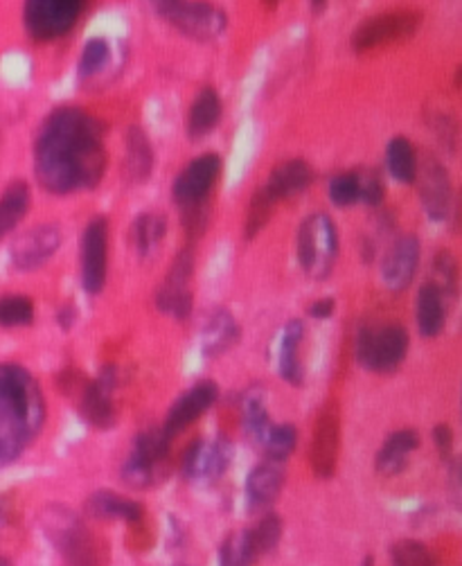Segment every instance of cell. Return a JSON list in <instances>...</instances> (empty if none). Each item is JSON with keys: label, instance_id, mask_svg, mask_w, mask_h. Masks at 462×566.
Returning a JSON list of instances; mask_svg holds the SVG:
<instances>
[{"label": "cell", "instance_id": "obj_1", "mask_svg": "<svg viewBox=\"0 0 462 566\" xmlns=\"http://www.w3.org/2000/svg\"><path fill=\"white\" fill-rule=\"evenodd\" d=\"M35 172L52 194L95 188L106 172L100 121L73 106L52 111L35 147Z\"/></svg>", "mask_w": 462, "mask_h": 566}, {"label": "cell", "instance_id": "obj_2", "mask_svg": "<svg viewBox=\"0 0 462 566\" xmlns=\"http://www.w3.org/2000/svg\"><path fill=\"white\" fill-rule=\"evenodd\" d=\"M0 411L35 438L46 420V402L37 379L16 364H0Z\"/></svg>", "mask_w": 462, "mask_h": 566}, {"label": "cell", "instance_id": "obj_3", "mask_svg": "<svg viewBox=\"0 0 462 566\" xmlns=\"http://www.w3.org/2000/svg\"><path fill=\"white\" fill-rule=\"evenodd\" d=\"M296 253L309 278L323 280L332 274L338 255V232L325 213H313L300 224Z\"/></svg>", "mask_w": 462, "mask_h": 566}, {"label": "cell", "instance_id": "obj_4", "mask_svg": "<svg viewBox=\"0 0 462 566\" xmlns=\"http://www.w3.org/2000/svg\"><path fill=\"white\" fill-rule=\"evenodd\" d=\"M409 352V335L401 325L361 327L355 339L357 362L372 373L395 370Z\"/></svg>", "mask_w": 462, "mask_h": 566}, {"label": "cell", "instance_id": "obj_5", "mask_svg": "<svg viewBox=\"0 0 462 566\" xmlns=\"http://www.w3.org/2000/svg\"><path fill=\"white\" fill-rule=\"evenodd\" d=\"M50 540L60 546L70 566H98L100 551L93 542V534L66 508L52 505L48 508V519H43Z\"/></svg>", "mask_w": 462, "mask_h": 566}, {"label": "cell", "instance_id": "obj_6", "mask_svg": "<svg viewBox=\"0 0 462 566\" xmlns=\"http://www.w3.org/2000/svg\"><path fill=\"white\" fill-rule=\"evenodd\" d=\"M84 0H25V29L37 41H54L75 27Z\"/></svg>", "mask_w": 462, "mask_h": 566}, {"label": "cell", "instance_id": "obj_7", "mask_svg": "<svg viewBox=\"0 0 462 566\" xmlns=\"http://www.w3.org/2000/svg\"><path fill=\"white\" fill-rule=\"evenodd\" d=\"M422 25V14L420 12H384L380 16H372L363 21L352 35V48L357 52L382 48L395 41H403L418 33V27Z\"/></svg>", "mask_w": 462, "mask_h": 566}, {"label": "cell", "instance_id": "obj_8", "mask_svg": "<svg viewBox=\"0 0 462 566\" xmlns=\"http://www.w3.org/2000/svg\"><path fill=\"white\" fill-rule=\"evenodd\" d=\"M165 18L194 41H215L228 27L223 10H219L213 3H206V0H192V3L181 0Z\"/></svg>", "mask_w": 462, "mask_h": 566}, {"label": "cell", "instance_id": "obj_9", "mask_svg": "<svg viewBox=\"0 0 462 566\" xmlns=\"http://www.w3.org/2000/svg\"><path fill=\"white\" fill-rule=\"evenodd\" d=\"M221 167V156L215 152L198 156L179 174L175 186H171V197L183 207L201 205L217 186Z\"/></svg>", "mask_w": 462, "mask_h": 566}, {"label": "cell", "instance_id": "obj_10", "mask_svg": "<svg viewBox=\"0 0 462 566\" xmlns=\"http://www.w3.org/2000/svg\"><path fill=\"white\" fill-rule=\"evenodd\" d=\"M81 285L89 293H100L106 285L108 264V224L104 217L93 219L81 235Z\"/></svg>", "mask_w": 462, "mask_h": 566}, {"label": "cell", "instance_id": "obj_11", "mask_svg": "<svg viewBox=\"0 0 462 566\" xmlns=\"http://www.w3.org/2000/svg\"><path fill=\"white\" fill-rule=\"evenodd\" d=\"M169 450V436L165 431H144L136 438L131 458L127 461L123 476L129 486L144 488L154 483L158 467L165 463Z\"/></svg>", "mask_w": 462, "mask_h": 566}, {"label": "cell", "instance_id": "obj_12", "mask_svg": "<svg viewBox=\"0 0 462 566\" xmlns=\"http://www.w3.org/2000/svg\"><path fill=\"white\" fill-rule=\"evenodd\" d=\"M62 244V232L54 224H39L21 232L12 244V262L21 272H33L46 264Z\"/></svg>", "mask_w": 462, "mask_h": 566}, {"label": "cell", "instance_id": "obj_13", "mask_svg": "<svg viewBox=\"0 0 462 566\" xmlns=\"http://www.w3.org/2000/svg\"><path fill=\"white\" fill-rule=\"evenodd\" d=\"M418 178H420V194L426 215L436 222H445L451 213V201H453V190L447 169L436 159H426L424 165H418L415 181Z\"/></svg>", "mask_w": 462, "mask_h": 566}, {"label": "cell", "instance_id": "obj_14", "mask_svg": "<svg viewBox=\"0 0 462 566\" xmlns=\"http://www.w3.org/2000/svg\"><path fill=\"white\" fill-rule=\"evenodd\" d=\"M420 240L415 235H401L399 240L390 247V251L384 257L382 264V276L388 289L393 291H401L407 289L415 274H418V264H420Z\"/></svg>", "mask_w": 462, "mask_h": 566}, {"label": "cell", "instance_id": "obj_15", "mask_svg": "<svg viewBox=\"0 0 462 566\" xmlns=\"http://www.w3.org/2000/svg\"><path fill=\"white\" fill-rule=\"evenodd\" d=\"M219 398V389L215 381H201L194 389H190L175 406L169 408V415L165 420V433L171 438L188 429L192 423H196Z\"/></svg>", "mask_w": 462, "mask_h": 566}, {"label": "cell", "instance_id": "obj_16", "mask_svg": "<svg viewBox=\"0 0 462 566\" xmlns=\"http://www.w3.org/2000/svg\"><path fill=\"white\" fill-rule=\"evenodd\" d=\"M230 465V442L215 440L210 444L194 442L183 456V471L188 479L215 481Z\"/></svg>", "mask_w": 462, "mask_h": 566}, {"label": "cell", "instance_id": "obj_17", "mask_svg": "<svg viewBox=\"0 0 462 566\" xmlns=\"http://www.w3.org/2000/svg\"><path fill=\"white\" fill-rule=\"evenodd\" d=\"M115 383L113 368H104L95 381L86 386L81 393V415L98 429H106L115 420V411L111 402V391Z\"/></svg>", "mask_w": 462, "mask_h": 566}, {"label": "cell", "instance_id": "obj_18", "mask_svg": "<svg viewBox=\"0 0 462 566\" xmlns=\"http://www.w3.org/2000/svg\"><path fill=\"white\" fill-rule=\"evenodd\" d=\"M313 184V169L307 161L303 159H294V161H284L280 163L271 176L267 186L262 188L275 203L296 197L300 192H305L309 186Z\"/></svg>", "mask_w": 462, "mask_h": 566}, {"label": "cell", "instance_id": "obj_19", "mask_svg": "<svg viewBox=\"0 0 462 566\" xmlns=\"http://www.w3.org/2000/svg\"><path fill=\"white\" fill-rule=\"evenodd\" d=\"M338 456V420L334 413H323L321 420L316 423L313 442H311V465L313 471L328 479L334 474Z\"/></svg>", "mask_w": 462, "mask_h": 566}, {"label": "cell", "instance_id": "obj_20", "mask_svg": "<svg viewBox=\"0 0 462 566\" xmlns=\"http://www.w3.org/2000/svg\"><path fill=\"white\" fill-rule=\"evenodd\" d=\"M221 98L217 96L215 88H204V91L194 98L188 111V136L192 140H198L215 131L221 121Z\"/></svg>", "mask_w": 462, "mask_h": 566}, {"label": "cell", "instance_id": "obj_21", "mask_svg": "<svg viewBox=\"0 0 462 566\" xmlns=\"http://www.w3.org/2000/svg\"><path fill=\"white\" fill-rule=\"evenodd\" d=\"M282 486H284V471H282L280 463L269 461V463L257 465L246 481V494H248L253 508H265V505L273 503L280 494Z\"/></svg>", "mask_w": 462, "mask_h": 566}, {"label": "cell", "instance_id": "obj_22", "mask_svg": "<svg viewBox=\"0 0 462 566\" xmlns=\"http://www.w3.org/2000/svg\"><path fill=\"white\" fill-rule=\"evenodd\" d=\"M445 301H447V295L433 282H426L420 289V293H418V325H420L422 337L433 339V337H438L442 332L445 320H447Z\"/></svg>", "mask_w": 462, "mask_h": 566}, {"label": "cell", "instance_id": "obj_23", "mask_svg": "<svg viewBox=\"0 0 462 566\" xmlns=\"http://www.w3.org/2000/svg\"><path fill=\"white\" fill-rule=\"evenodd\" d=\"M420 446V436L413 429H401L388 436L377 454V469L386 476L399 474L407 467V458Z\"/></svg>", "mask_w": 462, "mask_h": 566}, {"label": "cell", "instance_id": "obj_24", "mask_svg": "<svg viewBox=\"0 0 462 566\" xmlns=\"http://www.w3.org/2000/svg\"><path fill=\"white\" fill-rule=\"evenodd\" d=\"M305 337V327L300 320H292L282 332V341H280V356H278V370L280 377L286 379L288 383H303V366L298 360V348L303 343Z\"/></svg>", "mask_w": 462, "mask_h": 566}, {"label": "cell", "instance_id": "obj_25", "mask_svg": "<svg viewBox=\"0 0 462 566\" xmlns=\"http://www.w3.org/2000/svg\"><path fill=\"white\" fill-rule=\"evenodd\" d=\"M386 165L397 184H403V186L415 184L420 161H418L413 142L403 136H395L386 147Z\"/></svg>", "mask_w": 462, "mask_h": 566}, {"label": "cell", "instance_id": "obj_26", "mask_svg": "<svg viewBox=\"0 0 462 566\" xmlns=\"http://www.w3.org/2000/svg\"><path fill=\"white\" fill-rule=\"evenodd\" d=\"M240 337L238 330V323L233 318V314L226 312V310H217L204 325V352L208 356H217L221 352H226L230 345H233Z\"/></svg>", "mask_w": 462, "mask_h": 566}, {"label": "cell", "instance_id": "obj_27", "mask_svg": "<svg viewBox=\"0 0 462 566\" xmlns=\"http://www.w3.org/2000/svg\"><path fill=\"white\" fill-rule=\"evenodd\" d=\"M30 203H33V192L25 181H14L12 186L5 188L3 197H0V240L18 226Z\"/></svg>", "mask_w": 462, "mask_h": 566}, {"label": "cell", "instance_id": "obj_28", "mask_svg": "<svg viewBox=\"0 0 462 566\" xmlns=\"http://www.w3.org/2000/svg\"><path fill=\"white\" fill-rule=\"evenodd\" d=\"M89 513L95 519H125L136 524L142 519V505L120 494L98 492L89 499Z\"/></svg>", "mask_w": 462, "mask_h": 566}, {"label": "cell", "instance_id": "obj_29", "mask_svg": "<svg viewBox=\"0 0 462 566\" xmlns=\"http://www.w3.org/2000/svg\"><path fill=\"white\" fill-rule=\"evenodd\" d=\"M167 222L158 213H144L131 226V247L138 255H150L165 237Z\"/></svg>", "mask_w": 462, "mask_h": 566}, {"label": "cell", "instance_id": "obj_30", "mask_svg": "<svg viewBox=\"0 0 462 566\" xmlns=\"http://www.w3.org/2000/svg\"><path fill=\"white\" fill-rule=\"evenodd\" d=\"M127 165L136 181H147L154 169V149L142 129L133 127L127 138Z\"/></svg>", "mask_w": 462, "mask_h": 566}, {"label": "cell", "instance_id": "obj_31", "mask_svg": "<svg viewBox=\"0 0 462 566\" xmlns=\"http://www.w3.org/2000/svg\"><path fill=\"white\" fill-rule=\"evenodd\" d=\"M257 555L251 530L233 532L221 546V566H253Z\"/></svg>", "mask_w": 462, "mask_h": 566}, {"label": "cell", "instance_id": "obj_32", "mask_svg": "<svg viewBox=\"0 0 462 566\" xmlns=\"http://www.w3.org/2000/svg\"><path fill=\"white\" fill-rule=\"evenodd\" d=\"M242 418H244V429L248 431V436H253L257 442H262L265 433L271 427L262 393H257V391L246 393L244 406H242Z\"/></svg>", "mask_w": 462, "mask_h": 566}, {"label": "cell", "instance_id": "obj_33", "mask_svg": "<svg viewBox=\"0 0 462 566\" xmlns=\"http://www.w3.org/2000/svg\"><path fill=\"white\" fill-rule=\"evenodd\" d=\"M296 442H298V433L292 425H282V427L271 425L259 444L265 446L269 461L282 463L292 456V452L296 450Z\"/></svg>", "mask_w": 462, "mask_h": 566}, {"label": "cell", "instance_id": "obj_34", "mask_svg": "<svg viewBox=\"0 0 462 566\" xmlns=\"http://www.w3.org/2000/svg\"><path fill=\"white\" fill-rule=\"evenodd\" d=\"M156 305L175 318H185L192 310V291L188 289V285H177V282H167L161 287L158 295H156Z\"/></svg>", "mask_w": 462, "mask_h": 566}, {"label": "cell", "instance_id": "obj_35", "mask_svg": "<svg viewBox=\"0 0 462 566\" xmlns=\"http://www.w3.org/2000/svg\"><path fill=\"white\" fill-rule=\"evenodd\" d=\"M27 442L30 440H27L23 429L5 413H0V467L16 461Z\"/></svg>", "mask_w": 462, "mask_h": 566}, {"label": "cell", "instance_id": "obj_36", "mask_svg": "<svg viewBox=\"0 0 462 566\" xmlns=\"http://www.w3.org/2000/svg\"><path fill=\"white\" fill-rule=\"evenodd\" d=\"M35 320V303L25 295H5L0 298V325L3 327H23Z\"/></svg>", "mask_w": 462, "mask_h": 566}, {"label": "cell", "instance_id": "obj_37", "mask_svg": "<svg viewBox=\"0 0 462 566\" xmlns=\"http://www.w3.org/2000/svg\"><path fill=\"white\" fill-rule=\"evenodd\" d=\"M330 199L338 207H348L357 201H361V178L357 172H343L336 174L330 181Z\"/></svg>", "mask_w": 462, "mask_h": 566}, {"label": "cell", "instance_id": "obj_38", "mask_svg": "<svg viewBox=\"0 0 462 566\" xmlns=\"http://www.w3.org/2000/svg\"><path fill=\"white\" fill-rule=\"evenodd\" d=\"M393 566H436V557L433 553L413 540H401L390 551Z\"/></svg>", "mask_w": 462, "mask_h": 566}, {"label": "cell", "instance_id": "obj_39", "mask_svg": "<svg viewBox=\"0 0 462 566\" xmlns=\"http://www.w3.org/2000/svg\"><path fill=\"white\" fill-rule=\"evenodd\" d=\"M275 207V201L259 188L248 205V213H246V224H244V235L246 237H255L259 230H262L271 217V211Z\"/></svg>", "mask_w": 462, "mask_h": 566}, {"label": "cell", "instance_id": "obj_40", "mask_svg": "<svg viewBox=\"0 0 462 566\" xmlns=\"http://www.w3.org/2000/svg\"><path fill=\"white\" fill-rule=\"evenodd\" d=\"M108 43L104 39H91L84 46L81 56H79V75L81 77H93L108 64Z\"/></svg>", "mask_w": 462, "mask_h": 566}, {"label": "cell", "instance_id": "obj_41", "mask_svg": "<svg viewBox=\"0 0 462 566\" xmlns=\"http://www.w3.org/2000/svg\"><path fill=\"white\" fill-rule=\"evenodd\" d=\"M253 534V542H255V549L257 553H269L278 546L280 538H282V524H280V517L275 515H267L262 521L257 524L255 530H251Z\"/></svg>", "mask_w": 462, "mask_h": 566}, {"label": "cell", "instance_id": "obj_42", "mask_svg": "<svg viewBox=\"0 0 462 566\" xmlns=\"http://www.w3.org/2000/svg\"><path fill=\"white\" fill-rule=\"evenodd\" d=\"M436 276L440 278V282H433L436 285L445 295L447 291L455 293V287H458V269H455V260L449 255V253H440L436 257Z\"/></svg>", "mask_w": 462, "mask_h": 566}, {"label": "cell", "instance_id": "obj_43", "mask_svg": "<svg viewBox=\"0 0 462 566\" xmlns=\"http://www.w3.org/2000/svg\"><path fill=\"white\" fill-rule=\"evenodd\" d=\"M359 178H361V201L377 205L384 201V184L377 172H361L359 169Z\"/></svg>", "mask_w": 462, "mask_h": 566}, {"label": "cell", "instance_id": "obj_44", "mask_svg": "<svg viewBox=\"0 0 462 566\" xmlns=\"http://www.w3.org/2000/svg\"><path fill=\"white\" fill-rule=\"evenodd\" d=\"M433 436H436V444H438L440 454L447 458V456L451 454V446H453V433H451V429H449L447 425H440Z\"/></svg>", "mask_w": 462, "mask_h": 566}, {"label": "cell", "instance_id": "obj_45", "mask_svg": "<svg viewBox=\"0 0 462 566\" xmlns=\"http://www.w3.org/2000/svg\"><path fill=\"white\" fill-rule=\"evenodd\" d=\"M334 312V301L332 298H323V301H316L311 307H309V316L313 318H330Z\"/></svg>", "mask_w": 462, "mask_h": 566}, {"label": "cell", "instance_id": "obj_46", "mask_svg": "<svg viewBox=\"0 0 462 566\" xmlns=\"http://www.w3.org/2000/svg\"><path fill=\"white\" fill-rule=\"evenodd\" d=\"M179 3H181V0H152V5L156 8V12H158L163 18H165L171 10H175Z\"/></svg>", "mask_w": 462, "mask_h": 566}, {"label": "cell", "instance_id": "obj_47", "mask_svg": "<svg viewBox=\"0 0 462 566\" xmlns=\"http://www.w3.org/2000/svg\"><path fill=\"white\" fill-rule=\"evenodd\" d=\"M311 3H313V10H316V12H321V10L325 8L328 0H311Z\"/></svg>", "mask_w": 462, "mask_h": 566}, {"label": "cell", "instance_id": "obj_48", "mask_svg": "<svg viewBox=\"0 0 462 566\" xmlns=\"http://www.w3.org/2000/svg\"><path fill=\"white\" fill-rule=\"evenodd\" d=\"M262 3H265L267 8H271V10H273V8H278V3H280V0H262Z\"/></svg>", "mask_w": 462, "mask_h": 566}, {"label": "cell", "instance_id": "obj_49", "mask_svg": "<svg viewBox=\"0 0 462 566\" xmlns=\"http://www.w3.org/2000/svg\"><path fill=\"white\" fill-rule=\"evenodd\" d=\"M0 566H10V562H8V559H3V557H0Z\"/></svg>", "mask_w": 462, "mask_h": 566}, {"label": "cell", "instance_id": "obj_50", "mask_svg": "<svg viewBox=\"0 0 462 566\" xmlns=\"http://www.w3.org/2000/svg\"><path fill=\"white\" fill-rule=\"evenodd\" d=\"M0 524H3V513H0Z\"/></svg>", "mask_w": 462, "mask_h": 566}]
</instances>
